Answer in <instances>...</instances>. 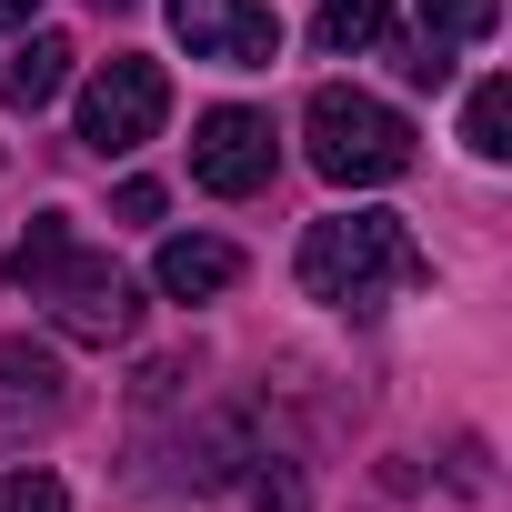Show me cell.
Here are the masks:
<instances>
[{
	"mask_svg": "<svg viewBox=\"0 0 512 512\" xmlns=\"http://www.w3.org/2000/svg\"><path fill=\"white\" fill-rule=\"evenodd\" d=\"M61 81H71V41H21L11 51V71H0V101H11V111H41V101H61Z\"/></svg>",
	"mask_w": 512,
	"mask_h": 512,
	"instance_id": "obj_9",
	"label": "cell"
},
{
	"mask_svg": "<svg viewBox=\"0 0 512 512\" xmlns=\"http://www.w3.org/2000/svg\"><path fill=\"white\" fill-rule=\"evenodd\" d=\"M41 21V0H0V31H31Z\"/></svg>",
	"mask_w": 512,
	"mask_h": 512,
	"instance_id": "obj_16",
	"label": "cell"
},
{
	"mask_svg": "<svg viewBox=\"0 0 512 512\" xmlns=\"http://www.w3.org/2000/svg\"><path fill=\"white\" fill-rule=\"evenodd\" d=\"M161 111H171V71L141 61V51H121V61H101L91 91H81V141H91L101 161H111V151H141V141L161 131Z\"/></svg>",
	"mask_w": 512,
	"mask_h": 512,
	"instance_id": "obj_4",
	"label": "cell"
},
{
	"mask_svg": "<svg viewBox=\"0 0 512 512\" xmlns=\"http://www.w3.org/2000/svg\"><path fill=\"white\" fill-rule=\"evenodd\" d=\"M171 31L191 41V61H221V71H272L282 61V21L251 11V0H171Z\"/></svg>",
	"mask_w": 512,
	"mask_h": 512,
	"instance_id": "obj_6",
	"label": "cell"
},
{
	"mask_svg": "<svg viewBox=\"0 0 512 512\" xmlns=\"http://www.w3.org/2000/svg\"><path fill=\"white\" fill-rule=\"evenodd\" d=\"M272 161H282V151H272V121H262V111L221 101V111L191 121V181L221 191V201H251V191L272 181Z\"/></svg>",
	"mask_w": 512,
	"mask_h": 512,
	"instance_id": "obj_5",
	"label": "cell"
},
{
	"mask_svg": "<svg viewBox=\"0 0 512 512\" xmlns=\"http://www.w3.org/2000/svg\"><path fill=\"white\" fill-rule=\"evenodd\" d=\"M0 512H71V492L51 472H0Z\"/></svg>",
	"mask_w": 512,
	"mask_h": 512,
	"instance_id": "obj_13",
	"label": "cell"
},
{
	"mask_svg": "<svg viewBox=\"0 0 512 512\" xmlns=\"http://www.w3.org/2000/svg\"><path fill=\"white\" fill-rule=\"evenodd\" d=\"M51 412H61V362L31 352V342H11V352H0V442H21Z\"/></svg>",
	"mask_w": 512,
	"mask_h": 512,
	"instance_id": "obj_7",
	"label": "cell"
},
{
	"mask_svg": "<svg viewBox=\"0 0 512 512\" xmlns=\"http://www.w3.org/2000/svg\"><path fill=\"white\" fill-rule=\"evenodd\" d=\"M502 0H422V41H492Z\"/></svg>",
	"mask_w": 512,
	"mask_h": 512,
	"instance_id": "obj_12",
	"label": "cell"
},
{
	"mask_svg": "<svg viewBox=\"0 0 512 512\" xmlns=\"http://www.w3.org/2000/svg\"><path fill=\"white\" fill-rule=\"evenodd\" d=\"M0 272H11V292H31L71 342H131V332H141V292L101 262V251H81V231H71L61 211H41V221L11 241V262H0Z\"/></svg>",
	"mask_w": 512,
	"mask_h": 512,
	"instance_id": "obj_1",
	"label": "cell"
},
{
	"mask_svg": "<svg viewBox=\"0 0 512 512\" xmlns=\"http://www.w3.org/2000/svg\"><path fill=\"white\" fill-rule=\"evenodd\" d=\"M251 512H302V482L292 472H262V482H251Z\"/></svg>",
	"mask_w": 512,
	"mask_h": 512,
	"instance_id": "obj_14",
	"label": "cell"
},
{
	"mask_svg": "<svg viewBox=\"0 0 512 512\" xmlns=\"http://www.w3.org/2000/svg\"><path fill=\"white\" fill-rule=\"evenodd\" d=\"M462 141H472L482 161H512V81H482V91L462 101Z\"/></svg>",
	"mask_w": 512,
	"mask_h": 512,
	"instance_id": "obj_11",
	"label": "cell"
},
{
	"mask_svg": "<svg viewBox=\"0 0 512 512\" xmlns=\"http://www.w3.org/2000/svg\"><path fill=\"white\" fill-rule=\"evenodd\" d=\"M91 11H131V0H91Z\"/></svg>",
	"mask_w": 512,
	"mask_h": 512,
	"instance_id": "obj_17",
	"label": "cell"
},
{
	"mask_svg": "<svg viewBox=\"0 0 512 512\" xmlns=\"http://www.w3.org/2000/svg\"><path fill=\"white\" fill-rule=\"evenodd\" d=\"M382 31H392V0H322V21H312L322 51H372Z\"/></svg>",
	"mask_w": 512,
	"mask_h": 512,
	"instance_id": "obj_10",
	"label": "cell"
},
{
	"mask_svg": "<svg viewBox=\"0 0 512 512\" xmlns=\"http://www.w3.org/2000/svg\"><path fill=\"white\" fill-rule=\"evenodd\" d=\"M302 141H312V171L342 181V191H382V181L412 171V121H402L392 101L352 91V81H322V91H312Z\"/></svg>",
	"mask_w": 512,
	"mask_h": 512,
	"instance_id": "obj_3",
	"label": "cell"
},
{
	"mask_svg": "<svg viewBox=\"0 0 512 512\" xmlns=\"http://www.w3.org/2000/svg\"><path fill=\"white\" fill-rule=\"evenodd\" d=\"M231 282H241V251H231V241H211V231L161 241V292H171V302H221Z\"/></svg>",
	"mask_w": 512,
	"mask_h": 512,
	"instance_id": "obj_8",
	"label": "cell"
},
{
	"mask_svg": "<svg viewBox=\"0 0 512 512\" xmlns=\"http://www.w3.org/2000/svg\"><path fill=\"white\" fill-rule=\"evenodd\" d=\"M412 282H422V251L392 211H332L302 231V292L332 312H372L382 292H412Z\"/></svg>",
	"mask_w": 512,
	"mask_h": 512,
	"instance_id": "obj_2",
	"label": "cell"
},
{
	"mask_svg": "<svg viewBox=\"0 0 512 512\" xmlns=\"http://www.w3.org/2000/svg\"><path fill=\"white\" fill-rule=\"evenodd\" d=\"M121 221H161V181H121Z\"/></svg>",
	"mask_w": 512,
	"mask_h": 512,
	"instance_id": "obj_15",
	"label": "cell"
}]
</instances>
